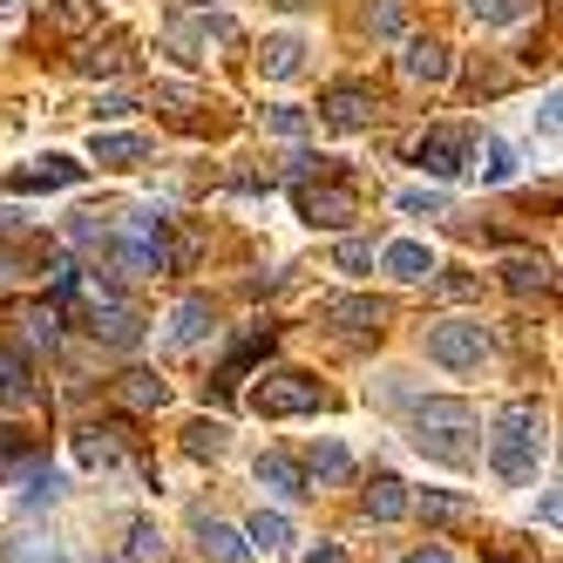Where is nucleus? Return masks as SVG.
<instances>
[{
    "label": "nucleus",
    "mask_w": 563,
    "mask_h": 563,
    "mask_svg": "<svg viewBox=\"0 0 563 563\" xmlns=\"http://www.w3.org/2000/svg\"><path fill=\"white\" fill-rule=\"evenodd\" d=\"M496 434H489V468L503 475V482H537V468H543V408H530V400H509V408L489 421Z\"/></svg>",
    "instance_id": "obj_1"
},
{
    "label": "nucleus",
    "mask_w": 563,
    "mask_h": 563,
    "mask_svg": "<svg viewBox=\"0 0 563 563\" xmlns=\"http://www.w3.org/2000/svg\"><path fill=\"white\" fill-rule=\"evenodd\" d=\"M482 421H475V408L468 400H449V394H434V400H421L415 408V449L428 455V462H449V468H468L475 462V434Z\"/></svg>",
    "instance_id": "obj_2"
},
{
    "label": "nucleus",
    "mask_w": 563,
    "mask_h": 563,
    "mask_svg": "<svg viewBox=\"0 0 563 563\" xmlns=\"http://www.w3.org/2000/svg\"><path fill=\"white\" fill-rule=\"evenodd\" d=\"M252 408H258L265 421H292V415L327 408V387H319L312 374H299V367H278V374H258V387H252Z\"/></svg>",
    "instance_id": "obj_3"
},
{
    "label": "nucleus",
    "mask_w": 563,
    "mask_h": 563,
    "mask_svg": "<svg viewBox=\"0 0 563 563\" xmlns=\"http://www.w3.org/2000/svg\"><path fill=\"white\" fill-rule=\"evenodd\" d=\"M482 353H489V327H482V319H468V312L428 327V360H434V367L468 374V367H482Z\"/></svg>",
    "instance_id": "obj_4"
},
{
    "label": "nucleus",
    "mask_w": 563,
    "mask_h": 563,
    "mask_svg": "<svg viewBox=\"0 0 563 563\" xmlns=\"http://www.w3.org/2000/svg\"><path fill=\"white\" fill-rule=\"evenodd\" d=\"M292 205H299V218H306V224H319V231H346V224L360 218V197H353L346 184H333V177H319V184H292Z\"/></svg>",
    "instance_id": "obj_5"
},
{
    "label": "nucleus",
    "mask_w": 563,
    "mask_h": 563,
    "mask_svg": "<svg viewBox=\"0 0 563 563\" xmlns=\"http://www.w3.org/2000/svg\"><path fill=\"white\" fill-rule=\"evenodd\" d=\"M319 327H333V333H346V340H380V333H387V299H367V292L319 299Z\"/></svg>",
    "instance_id": "obj_6"
},
{
    "label": "nucleus",
    "mask_w": 563,
    "mask_h": 563,
    "mask_svg": "<svg viewBox=\"0 0 563 563\" xmlns=\"http://www.w3.org/2000/svg\"><path fill=\"white\" fill-rule=\"evenodd\" d=\"M136 62V42L123 27H109V34H89V42H75V55H68V68L75 75H89V82H109V75H123Z\"/></svg>",
    "instance_id": "obj_7"
},
{
    "label": "nucleus",
    "mask_w": 563,
    "mask_h": 563,
    "mask_svg": "<svg viewBox=\"0 0 563 563\" xmlns=\"http://www.w3.org/2000/svg\"><path fill=\"white\" fill-rule=\"evenodd\" d=\"M400 75H408L415 89H441L455 75L449 42H434V34H400Z\"/></svg>",
    "instance_id": "obj_8"
},
{
    "label": "nucleus",
    "mask_w": 563,
    "mask_h": 563,
    "mask_svg": "<svg viewBox=\"0 0 563 563\" xmlns=\"http://www.w3.org/2000/svg\"><path fill=\"white\" fill-rule=\"evenodd\" d=\"M89 333L102 346H136L143 340V312L130 299H115L109 286H96V299H89Z\"/></svg>",
    "instance_id": "obj_9"
},
{
    "label": "nucleus",
    "mask_w": 563,
    "mask_h": 563,
    "mask_svg": "<svg viewBox=\"0 0 563 563\" xmlns=\"http://www.w3.org/2000/svg\"><path fill=\"white\" fill-rule=\"evenodd\" d=\"M319 115H327L333 130H374V115H380V96L367 89V82H333L327 89V102H319Z\"/></svg>",
    "instance_id": "obj_10"
},
{
    "label": "nucleus",
    "mask_w": 563,
    "mask_h": 563,
    "mask_svg": "<svg viewBox=\"0 0 563 563\" xmlns=\"http://www.w3.org/2000/svg\"><path fill=\"white\" fill-rule=\"evenodd\" d=\"M89 177V164H75V156H34V164L27 170H14L8 177V190H75V184H82Z\"/></svg>",
    "instance_id": "obj_11"
},
{
    "label": "nucleus",
    "mask_w": 563,
    "mask_h": 563,
    "mask_svg": "<svg viewBox=\"0 0 563 563\" xmlns=\"http://www.w3.org/2000/svg\"><path fill=\"white\" fill-rule=\"evenodd\" d=\"M211 327H218V306H211L205 292H190V299H177V312H170V346H177V353L205 346Z\"/></svg>",
    "instance_id": "obj_12"
},
{
    "label": "nucleus",
    "mask_w": 563,
    "mask_h": 563,
    "mask_svg": "<svg viewBox=\"0 0 563 563\" xmlns=\"http://www.w3.org/2000/svg\"><path fill=\"white\" fill-rule=\"evenodd\" d=\"M380 272L400 278V286H428V278H434V252L421 245V238H394V245L380 252Z\"/></svg>",
    "instance_id": "obj_13"
},
{
    "label": "nucleus",
    "mask_w": 563,
    "mask_h": 563,
    "mask_svg": "<svg viewBox=\"0 0 563 563\" xmlns=\"http://www.w3.org/2000/svg\"><path fill=\"white\" fill-rule=\"evenodd\" d=\"M462 164H468V136H462V130H434V136H421V170H428L434 184L462 177Z\"/></svg>",
    "instance_id": "obj_14"
},
{
    "label": "nucleus",
    "mask_w": 563,
    "mask_h": 563,
    "mask_svg": "<svg viewBox=\"0 0 563 563\" xmlns=\"http://www.w3.org/2000/svg\"><path fill=\"white\" fill-rule=\"evenodd\" d=\"M89 156H96L102 170H136L143 156H150V136H136V130H96Z\"/></svg>",
    "instance_id": "obj_15"
},
{
    "label": "nucleus",
    "mask_w": 563,
    "mask_h": 563,
    "mask_svg": "<svg viewBox=\"0 0 563 563\" xmlns=\"http://www.w3.org/2000/svg\"><path fill=\"white\" fill-rule=\"evenodd\" d=\"M299 475H306V489H312V496H319V489H346V482H353V455L340 449V441H319Z\"/></svg>",
    "instance_id": "obj_16"
},
{
    "label": "nucleus",
    "mask_w": 563,
    "mask_h": 563,
    "mask_svg": "<svg viewBox=\"0 0 563 563\" xmlns=\"http://www.w3.org/2000/svg\"><path fill=\"white\" fill-rule=\"evenodd\" d=\"M197 550H205L211 563H252L245 530H231V522H218V516H197Z\"/></svg>",
    "instance_id": "obj_17"
},
{
    "label": "nucleus",
    "mask_w": 563,
    "mask_h": 563,
    "mask_svg": "<svg viewBox=\"0 0 563 563\" xmlns=\"http://www.w3.org/2000/svg\"><path fill=\"white\" fill-rule=\"evenodd\" d=\"M468 156H475V177L482 184H516V150L503 143V136H468Z\"/></svg>",
    "instance_id": "obj_18"
},
{
    "label": "nucleus",
    "mask_w": 563,
    "mask_h": 563,
    "mask_svg": "<svg viewBox=\"0 0 563 563\" xmlns=\"http://www.w3.org/2000/svg\"><path fill=\"white\" fill-rule=\"evenodd\" d=\"M252 475L265 482V489H272V496H286V503H299V496H312V489H306V475H299V462H292V455H278V449H265V455L252 462Z\"/></svg>",
    "instance_id": "obj_19"
},
{
    "label": "nucleus",
    "mask_w": 563,
    "mask_h": 563,
    "mask_svg": "<svg viewBox=\"0 0 563 563\" xmlns=\"http://www.w3.org/2000/svg\"><path fill=\"white\" fill-rule=\"evenodd\" d=\"M258 68H265V82H292V75L306 68V34H272V42L258 48Z\"/></svg>",
    "instance_id": "obj_20"
},
{
    "label": "nucleus",
    "mask_w": 563,
    "mask_h": 563,
    "mask_svg": "<svg viewBox=\"0 0 563 563\" xmlns=\"http://www.w3.org/2000/svg\"><path fill=\"white\" fill-rule=\"evenodd\" d=\"M27 400H34V367H27V353L0 346V408H27Z\"/></svg>",
    "instance_id": "obj_21"
},
{
    "label": "nucleus",
    "mask_w": 563,
    "mask_h": 563,
    "mask_svg": "<svg viewBox=\"0 0 563 563\" xmlns=\"http://www.w3.org/2000/svg\"><path fill=\"white\" fill-rule=\"evenodd\" d=\"M503 286H509L516 299L550 292V258H537V252H516V258H503Z\"/></svg>",
    "instance_id": "obj_22"
},
{
    "label": "nucleus",
    "mask_w": 563,
    "mask_h": 563,
    "mask_svg": "<svg viewBox=\"0 0 563 563\" xmlns=\"http://www.w3.org/2000/svg\"><path fill=\"white\" fill-rule=\"evenodd\" d=\"M115 400H123L130 415H156L170 400V387L156 380V374H123V380H115Z\"/></svg>",
    "instance_id": "obj_23"
},
{
    "label": "nucleus",
    "mask_w": 563,
    "mask_h": 563,
    "mask_svg": "<svg viewBox=\"0 0 563 563\" xmlns=\"http://www.w3.org/2000/svg\"><path fill=\"white\" fill-rule=\"evenodd\" d=\"M164 48L184 62V68H197V62H205V27H197V14H170V27H164Z\"/></svg>",
    "instance_id": "obj_24"
},
{
    "label": "nucleus",
    "mask_w": 563,
    "mask_h": 563,
    "mask_svg": "<svg viewBox=\"0 0 563 563\" xmlns=\"http://www.w3.org/2000/svg\"><path fill=\"white\" fill-rule=\"evenodd\" d=\"M408 482H400V475H374V489H367V516L374 522H400V516H408Z\"/></svg>",
    "instance_id": "obj_25"
},
{
    "label": "nucleus",
    "mask_w": 563,
    "mask_h": 563,
    "mask_svg": "<svg viewBox=\"0 0 563 563\" xmlns=\"http://www.w3.org/2000/svg\"><path fill=\"white\" fill-rule=\"evenodd\" d=\"M34 468H42V455L27 449L21 428H0V482H27Z\"/></svg>",
    "instance_id": "obj_26"
},
{
    "label": "nucleus",
    "mask_w": 563,
    "mask_h": 563,
    "mask_svg": "<svg viewBox=\"0 0 563 563\" xmlns=\"http://www.w3.org/2000/svg\"><path fill=\"white\" fill-rule=\"evenodd\" d=\"M75 455H82V468H115L123 462V441H115V428H82L75 434Z\"/></svg>",
    "instance_id": "obj_27"
},
{
    "label": "nucleus",
    "mask_w": 563,
    "mask_h": 563,
    "mask_svg": "<svg viewBox=\"0 0 563 563\" xmlns=\"http://www.w3.org/2000/svg\"><path fill=\"white\" fill-rule=\"evenodd\" d=\"M462 8L482 21V27H522L537 14V0H462Z\"/></svg>",
    "instance_id": "obj_28"
},
{
    "label": "nucleus",
    "mask_w": 563,
    "mask_h": 563,
    "mask_svg": "<svg viewBox=\"0 0 563 563\" xmlns=\"http://www.w3.org/2000/svg\"><path fill=\"white\" fill-rule=\"evenodd\" d=\"M42 27L62 34V42H75V34H89V27H96V0H62V8H48Z\"/></svg>",
    "instance_id": "obj_29"
},
{
    "label": "nucleus",
    "mask_w": 563,
    "mask_h": 563,
    "mask_svg": "<svg viewBox=\"0 0 563 563\" xmlns=\"http://www.w3.org/2000/svg\"><path fill=\"white\" fill-rule=\"evenodd\" d=\"M224 441H231V434H224V421H205V415H197V421L184 428V455L218 462V455H224Z\"/></svg>",
    "instance_id": "obj_30"
},
{
    "label": "nucleus",
    "mask_w": 563,
    "mask_h": 563,
    "mask_svg": "<svg viewBox=\"0 0 563 563\" xmlns=\"http://www.w3.org/2000/svg\"><path fill=\"white\" fill-rule=\"evenodd\" d=\"M245 543H258V550H292V522L278 516V509H258L245 522Z\"/></svg>",
    "instance_id": "obj_31"
},
{
    "label": "nucleus",
    "mask_w": 563,
    "mask_h": 563,
    "mask_svg": "<svg viewBox=\"0 0 563 563\" xmlns=\"http://www.w3.org/2000/svg\"><path fill=\"white\" fill-rule=\"evenodd\" d=\"M0 556H8V563H68V550L48 543V537H8V543H0Z\"/></svg>",
    "instance_id": "obj_32"
},
{
    "label": "nucleus",
    "mask_w": 563,
    "mask_h": 563,
    "mask_svg": "<svg viewBox=\"0 0 563 563\" xmlns=\"http://www.w3.org/2000/svg\"><path fill=\"white\" fill-rule=\"evenodd\" d=\"M408 509H421L428 522H468L475 509H468V496H449V489H428V496H415Z\"/></svg>",
    "instance_id": "obj_33"
},
{
    "label": "nucleus",
    "mask_w": 563,
    "mask_h": 563,
    "mask_svg": "<svg viewBox=\"0 0 563 563\" xmlns=\"http://www.w3.org/2000/svg\"><path fill=\"white\" fill-rule=\"evenodd\" d=\"M394 205L408 218H441V211H449V190H441V184H415V190H400Z\"/></svg>",
    "instance_id": "obj_34"
},
{
    "label": "nucleus",
    "mask_w": 563,
    "mask_h": 563,
    "mask_svg": "<svg viewBox=\"0 0 563 563\" xmlns=\"http://www.w3.org/2000/svg\"><path fill=\"white\" fill-rule=\"evenodd\" d=\"M367 34H374V42H400V34H408V8H400V0L367 8Z\"/></svg>",
    "instance_id": "obj_35"
},
{
    "label": "nucleus",
    "mask_w": 563,
    "mask_h": 563,
    "mask_svg": "<svg viewBox=\"0 0 563 563\" xmlns=\"http://www.w3.org/2000/svg\"><path fill=\"white\" fill-rule=\"evenodd\" d=\"M265 130H272V136H286V143H299V136L312 130V115L292 109V102H272V109H265Z\"/></svg>",
    "instance_id": "obj_36"
},
{
    "label": "nucleus",
    "mask_w": 563,
    "mask_h": 563,
    "mask_svg": "<svg viewBox=\"0 0 563 563\" xmlns=\"http://www.w3.org/2000/svg\"><path fill=\"white\" fill-rule=\"evenodd\" d=\"M130 563H164V537H156V522H150V516L130 522Z\"/></svg>",
    "instance_id": "obj_37"
},
{
    "label": "nucleus",
    "mask_w": 563,
    "mask_h": 563,
    "mask_svg": "<svg viewBox=\"0 0 563 563\" xmlns=\"http://www.w3.org/2000/svg\"><path fill=\"white\" fill-rule=\"evenodd\" d=\"M374 265V245H367V238H340V252H333V272H367Z\"/></svg>",
    "instance_id": "obj_38"
},
{
    "label": "nucleus",
    "mask_w": 563,
    "mask_h": 563,
    "mask_svg": "<svg viewBox=\"0 0 563 563\" xmlns=\"http://www.w3.org/2000/svg\"><path fill=\"white\" fill-rule=\"evenodd\" d=\"M197 27H205V42H218V48H238V42H245V34H238V21H231V14H211V8L197 14Z\"/></svg>",
    "instance_id": "obj_39"
},
{
    "label": "nucleus",
    "mask_w": 563,
    "mask_h": 563,
    "mask_svg": "<svg viewBox=\"0 0 563 563\" xmlns=\"http://www.w3.org/2000/svg\"><path fill=\"white\" fill-rule=\"evenodd\" d=\"M27 333L55 346V340H62V312H55V306H34V312H27Z\"/></svg>",
    "instance_id": "obj_40"
},
{
    "label": "nucleus",
    "mask_w": 563,
    "mask_h": 563,
    "mask_svg": "<svg viewBox=\"0 0 563 563\" xmlns=\"http://www.w3.org/2000/svg\"><path fill=\"white\" fill-rule=\"evenodd\" d=\"M48 278H55V292H75V258H55Z\"/></svg>",
    "instance_id": "obj_41"
},
{
    "label": "nucleus",
    "mask_w": 563,
    "mask_h": 563,
    "mask_svg": "<svg viewBox=\"0 0 563 563\" xmlns=\"http://www.w3.org/2000/svg\"><path fill=\"white\" fill-rule=\"evenodd\" d=\"M130 109H136L130 96H102V102H96V123H102V115H130Z\"/></svg>",
    "instance_id": "obj_42"
},
{
    "label": "nucleus",
    "mask_w": 563,
    "mask_h": 563,
    "mask_svg": "<svg viewBox=\"0 0 563 563\" xmlns=\"http://www.w3.org/2000/svg\"><path fill=\"white\" fill-rule=\"evenodd\" d=\"M306 563H346V550H340V543H312Z\"/></svg>",
    "instance_id": "obj_43"
},
{
    "label": "nucleus",
    "mask_w": 563,
    "mask_h": 563,
    "mask_svg": "<svg viewBox=\"0 0 563 563\" xmlns=\"http://www.w3.org/2000/svg\"><path fill=\"white\" fill-rule=\"evenodd\" d=\"M537 130H543V136H556V96H543V109H537Z\"/></svg>",
    "instance_id": "obj_44"
},
{
    "label": "nucleus",
    "mask_w": 563,
    "mask_h": 563,
    "mask_svg": "<svg viewBox=\"0 0 563 563\" xmlns=\"http://www.w3.org/2000/svg\"><path fill=\"white\" fill-rule=\"evenodd\" d=\"M400 563H455V556L441 550V543H428V550H415V556H400Z\"/></svg>",
    "instance_id": "obj_45"
},
{
    "label": "nucleus",
    "mask_w": 563,
    "mask_h": 563,
    "mask_svg": "<svg viewBox=\"0 0 563 563\" xmlns=\"http://www.w3.org/2000/svg\"><path fill=\"white\" fill-rule=\"evenodd\" d=\"M184 8H211V0H184Z\"/></svg>",
    "instance_id": "obj_46"
},
{
    "label": "nucleus",
    "mask_w": 563,
    "mask_h": 563,
    "mask_svg": "<svg viewBox=\"0 0 563 563\" xmlns=\"http://www.w3.org/2000/svg\"><path fill=\"white\" fill-rule=\"evenodd\" d=\"M0 8H8V0H0Z\"/></svg>",
    "instance_id": "obj_47"
}]
</instances>
